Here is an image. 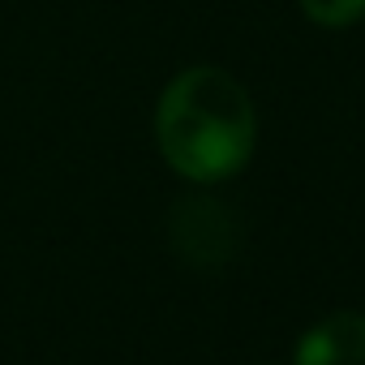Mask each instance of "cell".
I'll list each match as a JSON object with an SVG mask.
<instances>
[{
    "label": "cell",
    "instance_id": "1",
    "mask_svg": "<svg viewBox=\"0 0 365 365\" xmlns=\"http://www.w3.org/2000/svg\"><path fill=\"white\" fill-rule=\"evenodd\" d=\"M159 150L190 180H228L254 150V103L245 86L211 65L185 69L159 99Z\"/></svg>",
    "mask_w": 365,
    "mask_h": 365
},
{
    "label": "cell",
    "instance_id": "2",
    "mask_svg": "<svg viewBox=\"0 0 365 365\" xmlns=\"http://www.w3.org/2000/svg\"><path fill=\"white\" fill-rule=\"evenodd\" d=\"M172 250L190 267H220L232 254V220L220 202L194 198L172 215Z\"/></svg>",
    "mask_w": 365,
    "mask_h": 365
},
{
    "label": "cell",
    "instance_id": "4",
    "mask_svg": "<svg viewBox=\"0 0 365 365\" xmlns=\"http://www.w3.org/2000/svg\"><path fill=\"white\" fill-rule=\"evenodd\" d=\"M301 9L318 26H352L365 18V0H301Z\"/></svg>",
    "mask_w": 365,
    "mask_h": 365
},
{
    "label": "cell",
    "instance_id": "3",
    "mask_svg": "<svg viewBox=\"0 0 365 365\" xmlns=\"http://www.w3.org/2000/svg\"><path fill=\"white\" fill-rule=\"evenodd\" d=\"M292 365H365V314L339 309L301 335Z\"/></svg>",
    "mask_w": 365,
    "mask_h": 365
}]
</instances>
